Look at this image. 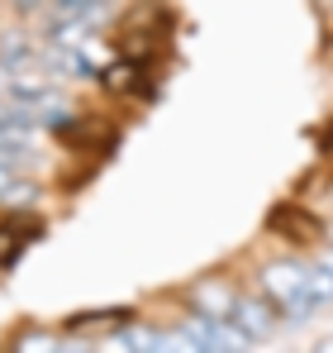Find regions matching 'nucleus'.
I'll use <instances>...</instances> for the list:
<instances>
[{"mask_svg": "<svg viewBox=\"0 0 333 353\" xmlns=\"http://www.w3.org/2000/svg\"><path fill=\"white\" fill-rule=\"evenodd\" d=\"M39 239H43V215L34 205L0 210V268H14Z\"/></svg>", "mask_w": 333, "mask_h": 353, "instance_id": "nucleus-5", "label": "nucleus"}, {"mask_svg": "<svg viewBox=\"0 0 333 353\" xmlns=\"http://www.w3.org/2000/svg\"><path fill=\"white\" fill-rule=\"evenodd\" d=\"M238 282L228 277V272H210V277H200L191 296H186V305L195 310V315H205V320H215V325H228L233 320V305H238Z\"/></svg>", "mask_w": 333, "mask_h": 353, "instance_id": "nucleus-6", "label": "nucleus"}, {"mask_svg": "<svg viewBox=\"0 0 333 353\" xmlns=\"http://www.w3.org/2000/svg\"><path fill=\"white\" fill-rule=\"evenodd\" d=\"M57 344H62V339H53V334H48V330H29V334H19V339H14V349H57Z\"/></svg>", "mask_w": 333, "mask_h": 353, "instance_id": "nucleus-11", "label": "nucleus"}, {"mask_svg": "<svg viewBox=\"0 0 333 353\" xmlns=\"http://www.w3.org/2000/svg\"><path fill=\"white\" fill-rule=\"evenodd\" d=\"M119 58H138V62H158L171 39V10L162 0H138L119 14Z\"/></svg>", "mask_w": 333, "mask_h": 353, "instance_id": "nucleus-1", "label": "nucleus"}, {"mask_svg": "<svg viewBox=\"0 0 333 353\" xmlns=\"http://www.w3.org/2000/svg\"><path fill=\"white\" fill-rule=\"evenodd\" d=\"M14 14H39V10H48V0H5Z\"/></svg>", "mask_w": 333, "mask_h": 353, "instance_id": "nucleus-12", "label": "nucleus"}, {"mask_svg": "<svg viewBox=\"0 0 333 353\" xmlns=\"http://www.w3.org/2000/svg\"><path fill=\"white\" fill-rule=\"evenodd\" d=\"M124 325H129L124 310H96V315H72V320H62V334H81V330H110V334H119Z\"/></svg>", "mask_w": 333, "mask_h": 353, "instance_id": "nucleus-10", "label": "nucleus"}, {"mask_svg": "<svg viewBox=\"0 0 333 353\" xmlns=\"http://www.w3.org/2000/svg\"><path fill=\"white\" fill-rule=\"evenodd\" d=\"M319 143H324V148H333V119L324 124V129H319Z\"/></svg>", "mask_w": 333, "mask_h": 353, "instance_id": "nucleus-13", "label": "nucleus"}, {"mask_svg": "<svg viewBox=\"0 0 333 353\" xmlns=\"http://www.w3.org/2000/svg\"><path fill=\"white\" fill-rule=\"evenodd\" d=\"M57 143L67 148V153H81V158H105L114 143H119V129H114L105 115H67L62 124L53 129Z\"/></svg>", "mask_w": 333, "mask_h": 353, "instance_id": "nucleus-4", "label": "nucleus"}, {"mask_svg": "<svg viewBox=\"0 0 333 353\" xmlns=\"http://www.w3.org/2000/svg\"><path fill=\"white\" fill-rule=\"evenodd\" d=\"M257 282H262V292L281 305V315H290V320H300V315H310V310H314V305H310V296H305V287H310V263H295V258L262 263Z\"/></svg>", "mask_w": 333, "mask_h": 353, "instance_id": "nucleus-2", "label": "nucleus"}, {"mask_svg": "<svg viewBox=\"0 0 333 353\" xmlns=\"http://www.w3.org/2000/svg\"><path fill=\"white\" fill-rule=\"evenodd\" d=\"M34 201H39V181L24 168L0 163V210H19V205H34Z\"/></svg>", "mask_w": 333, "mask_h": 353, "instance_id": "nucleus-9", "label": "nucleus"}, {"mask_svg": "<svg viewBox=\"0 0 333 353\" xmlns=\"http://www.w3.org/2000/svg\"><path fill=\"white\" fill-rule=\"evenodd\" d=\"M319 349H324V353H333V339H319Z\"/></svg>", "mask_w": 333, "mask_h": 353, "instance_id": "nucleus-15", "label": "nucleus"}, {"mask_svg": "<svg viewBox=\"0 0 333 353\" xmlns=\"http://www.w3.org/2000/svg\"><path fill=\"white\" fill-rule=\"evenodd\" d=\"M228 325H233L238 334H248L253 344H257V339H272L277 325H281V305L267 292H257V296L238 292V305H233V320H228Z\"/></svg>", "mask_w": 333, "mask_h": 353, "instance_id": "nucleus-7", "label": "nucleus"}, {"mask_svg": "<svg viewBox=\"0 0 333 353\" xmlns=\"http://www.w3.org/2000/svg\"><path fill=\"white\" fill-rule=\"evenodd\" d=\"M267 234L290 243V248H319L329 239V225L319 220V210H310L300 201H281L267 210Z\"/></svg>", "mask_w": 333, "mask_h": 353, "instance_id": "nucleus-3", "label": "nucleus"}, {"mask_svg": "<svg viewBox=\"0 0 333 353\" xmlns=\"http://www.w3.org/2000/svg\"><path fill=\"white\" fill-rule=\"evenodd\" d=\"M10 115H14V105H10V101H0V124H5Z\"/></svg>", "mask_w": 333, "mask_h": 353, "instance_id": "nucleus-14", "label": "nucleus"}, {"mask_svg": "<svg viewBox=\"0 0 333 353\" xmlns=\"http://www.w3.org/2000/svg\"><path fill=\"white\" fill-rule=\"evenodd\" d=\"M100 86L110 96H129V101H153V62L138 58H114L100 67Z\"/></svg>", "mask_w": 333, "mask_h": 353, "instance_id": "nucleus-8", "label": "nucleus"}]
</instances>
